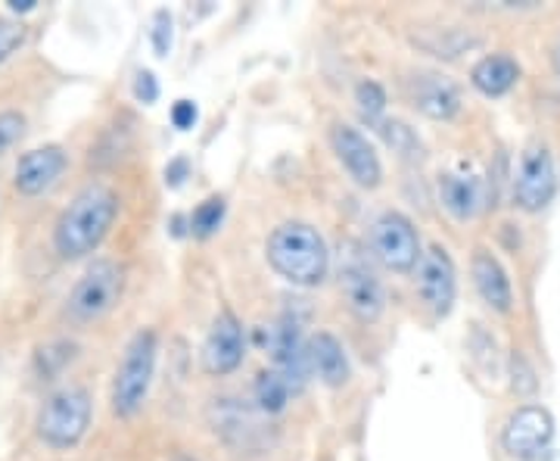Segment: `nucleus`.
Returning <instances> with one entry per match:
<instances>
[{
    "instance_id": "obj_10",
    "label": "nucleus",
    "mask_w": 560,
    "mask_h": 461,
    "mask_svg": "<svg viewBox=\"0 0 560 461\" xmlns=\"http://www.w3.org/2000/svg\"><path fill=\"white\" fill-rule=\"evenodd\" d=\"M340 290L342 300L349 306V312L364 324L381 321L386 309V293L377 278V272L368 265L361 253H346L340 262Z\"/></svg>"
},
{
    "instance_id": "obj_7",
    "label": "nucleus",
    "mask_w": 560,
    "mask_h": 461,
    "mask_svg": "<svg viewBox=\"0 0 560 461\" xmlns=\"http://www.w3.org/2000/svg\"><path fill=\"white\" fill-rule=\"evenodd\" d=\"M371 256L381 262L383 268L396 275H411L418 272L423 260V243L415 221L399 209H386L371 224Z\"/></svg>"
},
{
    "instance_id": "obj_4",
    "label": "nucleus",
    "mask_w": 560,
    "mask_h": 461,
    "mask_svg": "<svg viewBox=\"0 0 560 461\" xmlns=\"http://www.w3.org/2000/svg\"><path fill=\"white\" fill-rule=\"evenodd\" d=\"M94 424V396L81 383H62L47 393L35 415V437L54 452H69L84 442Z\"/></svg>"
},
{
    "instance_id": "obj_29",
    "label": "nucleus",
    "mask_w": 560,
    "mask_h": 461,
    "mask_svg": "<svg viewBox=\"0 0 560 461\" xmlns=\"http://www.w3.org/2000/svg\"><path fill=\"white\" fill-rule=\"evenodd\" d=\"M197 119H200V113H197V103L194 101H178L172 106V125L178 131H190L197 125Z\"/></svg>"
},
{
    "instance_id": "obj_5",
    "label": "nucleus",
    "mask_w": 560,
    "mask_h": 461,
    "mask_svg": "<svg viewBox=\"0 0 560 461\" xmlns=\"http://www.w3.org/2000/svg\"><path fill=\"white\" fill-rule=\"evenodd\" d=\"M125 293V268L116 260L97 256L84 265L79 281L66 297V312L75 324H94L106 319Z\"/></svg>"
},
{
    "instance_id": "obj_26",
    "label": "nucleus",
    "mask_w": 560,
    "mask_h": 461,
    "mask_svg": "<svg viewBox=\"0 0 560 461\" xmlns=\"http://www.w3.org/2000/svg\"><path fill=\"white\" fill-rule=\"evenodd\" d=\"M28 38L25 25L13 16H0V66L10 60L13 54H20L22 44Z\"/></svg>"
},
{
    "instance_id": "obj_28",
    "label": "nucleus",
    "mask_w": 560,
    "mask_h": 461,
    "mask_svg": "<svg viewBox=\"0 0 560 461\" xmlns=\"http://www.w3.org/2000/svg\"><path fill=\"white\" fill-rule=\"evenodd\" d=\"M135 101L143 103V106H153V103L160 101V81H156V76L150 69H140L138 76H135Z\"/></svg>"
},
{
    "instance_id": "obj_30",
    "label": "nucleus",
    "mask_w": 560,
    "mask_h": 461,
    "mask_svg": "<svg viewBox=\"0 0 560 461\" xmlns=\"http://www.w3.org/2000/svg\"><path fill=\"white\" fill-rule=\"evenodd\" d=\"M184 178H187V160L184 157H178V160H172L165 165V184L168 187H178Z\"/></svg>"
},
{
    "instance_id": "obj_27",
    "label": "nucleus",
    "mask_w": 560,
    "mask_h": 461,
    "mask_svg": "<svg viewBox=\"0 0 560 461\" xmlns=\"http://www.w3.org/2000/svg\"><path fill=\"white\" fill-rule=\"evenodd\" d=\"M511 374H514L511 387H514V393H517V396H533V393H536V387H539V381H536V371H533V365L523 359L521 353H514V356H511Z\"/></svg>"
},
{
    "instance_id": "obj_12",
    "label": "nucleus",
    "mask_w": 560,
    "mask_h": 461,
    "mask_svg": "<svg viewBox=\"0 0 560 461\" xmlns=\"http://www.w3.org/2000/svg\"><path fill=\"white\" fill-rule=\"evenodd\" d=\"M243 356H246V334L241 319L231 309H221L202 341V371L212 378H228L241 368Z\"/></svg>"
},
{
    "instance_id": "obj_11",
    "label": "nucleus",
    "mask_w": 560,
    "mask_h": 461,
    "mask_svg": "<svg viewBox=\"0 0 560 461\" xmlns=\"http://www.w3.org/2000/svg\"><path fill=\"white\" fill-rule=\"evenodd\" d=\"M268 346H271V368L293 387V393H302L308 383V374H312L308 341L302 337V321L293 312H283L278 324L271 327Z\"/></svg>"
},
{
    "instance_id": "obj_19",
    "label": "nucleus",
    "mask_w": 560,
    "mask_h": 461,
    "mask_svg": "<svg viewBox=\"0 0 560 461\" xmlns=\"http://www.w3.org/2000/svg\"><path fill=\"white\" fill-rule=\"evenodd\" d=\"M521 62L511 54H486L474 69H470V84L480 91L482 97H504L521 84Z\"/></svg>"
},
{
    "instance_id": "obj_9",
    "label": "nucleus",
    "mask_w": 560,
    "mask_h": 461,
    "mask_svg": "<svg viewBox=\"0 0 560 461\" xmlns=\"http://www.w3.org/2000/svg\"><path fill=\"white\" fill-rule=\"evenodd\" d=\"M415 284H418L420 302L430 315H436V319L452 315V309L458 302V268H455V260L445 246L430 243L423 250Z\"/></svg>"
},
{
    "instance_id": "obj_13",
    "label": "nucleus",
    "mask_w": 560,
    "mask_h": 461,
    "mask_svg": "<svg viewBox=\"0 0 560 461\" xmlns=\"http://www.w3.org/2000/svg\"><path fill=\"white\" fill-rule=\"evenodd\" d=\"M69 169V153L62 143H40L25 150L16 169H13V187L22 197H44L47 191H54Z\"/></svg>"
},
{
    "instance_id": "obj_6",
    "label": "nucleus",
    "mask_w": 560,
    "mask_h": 461,
    "mask_svg": "<svg viewBox=\"0 0 560 461\" xmlns=\"http://www.w3.org/2000/svg\"><path fill=\"white\" fill-rule=\"evenodd\" d=\"M558 197V162L545 141H529L523 147L517 172L511 178V200L526 216L545 212Z\"/></svg>"
},
{
    "instance_id": "obj_15",
    "label": "nucleus",
    "mask_w": 560,
    "mask_h": 461,
    "mask_svg": "<svg viewBox=\"0 0 560 461\" xmlns=\"http://www.w3.org/2000/svg\"><path fill=\"white\" fill-rule=\"evenodd\" d=\"M440 200L442 206L458 221H470L480 216V209L489 200V181L467 162H458L455 169L440 175Z\"/></svg>"
},
{
    "instance_id": "obj_25",
    "label": "nucleus",
    "mask_w": 560,
    "mask_h": 461,
    "mask_svg": "<svg viewBox=\"0 0 560 461\" xmlns=\"http://www.w3.org/2000/svg\"><path fill=\"white\" fill-rule=\"evenodd\" d=\"M150 44H153V50H156L160 60H165V57L172 54V47H175V20H172L168 10H156V13H153Z\"/></svg>"
},
{
    "instance_id": "obj_2",
    "label": "nucleus",
    "mask_w": 560,
    "mask_h": 461,
    "mask_svg": "<svg viewBox=\"0 0 560 461\" xmlns=\"http://www.w3.org/2000/svg\"><path fill=\"white\" fill-rule=\"evenodd\" d=\"M268 265L293 287H318L330 275V250L308 221H280L265 241Z\"/></svg>"
},
{
    "instance_id": "obj_33",
    "label": "nucleus",
    "mask_w": 560,
    "mask_h": 461,
    "mask_svg": "<svg viewBox=\"0 0 560 461\" xmlns=\"http://www.w3.org/2000/svg\"><path fill=\"white\" fill-rule=\"evenodd\" d=\"M172 461H197V459H194V456H187V452H178Z\"/></svg>"
},
{
    "instance_id": "obj_31",
    "label": "nucleus",
    "mask_w": 560,
    "mask_h": 461,
    "mask_svg": "<svg viewBox=\"0 0 560 461\" xmlns=\"http://www.w3.org/2000/svg\"><path fill=\"white\" fill-rule=\"evenodd\" d=\"M7 10L13 16H25V13H35L38 10V0H7Z\"/></svg>"
},
{
    "instance_id": "obj_14",
    "label": "nucleus",
    "mask_w": 560,
    "mask_h": 461,
    "mask_svg": "<svg viewBox=\"0 0 560 461\" xmlns=\"http://www.w3.org/2000/svg\"><path fill=\"white\" fill-rule=\"evenodd\" d=\"M330 147H334L337 160L342 162L346 175L355 181L359 187H364V191L381 187V181H383L381 157H377L374 143L368 141L355 125L337 122V125L330 128Z\"/></svg>"
},
{
    "instance_id": "obj_22",
    "label": "nucleus",
    "mask_w": 560,
    "mask_h": 461,
    "mask_svg": "<svg viewBox=\"0 0 560 461\" xmlns=\"http://www.w3.org/2000/svg\"><path fill=\"white\" fill-rule=\"evenodd\" d=\"M224 212H228V203L224 197H209V200H202L197 206V212L190 216V231H194V238H212L215 231L221 228V221H224Z\"/></svg>"
},
{
    "instance_id": "obj_24",
    "label": "nucleus",
    "mask_w": 560,
    "mask_h": 461,
    "mask_svg": "<svg viewBox=\"0 0 560 461\" xmlns=\"http://www.w3.org/2000/svg\"><path fill=\"white\" fill-rule=\"evenodd\" d=\"M355 103H359L364 119H381L386 113V91L374 79H364L355 88Z\"/></svg>"
},
{
    "instance_id": "obj_20",
    "label": "nucleus",
    "mask_w": 560,
    "mask_h": 461,
    "mask_svg": "<svg viewBox=\"0 0 560 461\" xmlns=\"http://www.w3.org/2000/svg\"><path fill=\"white\" fill-rule=\"evenodd\" d=\"M296 393H293V387L280 378L275 368H265L259 371V378L253 383V405L259 408L265 418H271V415H280L290 400H293Z\"/></svg>"
},
{
    "instance_id": "obj_16",
    "label": "nucleus",
    "mask_w": 560,
    "mask_h": 461,
    "mask_svg": "<svg viewBox=\"0 0 560 461\" xmlns=\"http://www.w3.org/2000/svg\"><path fill=\"white\" fill-rule=\"evenodd\" d=\"M405 94L408 103L427 119L448 122L460 113V88L436 72H415L411 79H405Z\"/></svg>"
},
{
    "instance_id": "obj_23",
    "label": "nucleus",
    "mask_w": 560,
    "mask_h": 461,
    "mask_svg": "<svg viewBox=\"0 0 560 461\" xmlns=\"http://www.w3.org/2000/svg\"><path fill=\"white\" fill-rule=\"evenodd\" d=\"M28 119L20 110H0V157H7L25 138Z\"/></svg>"
},
{
    "instance_id": "obj_1",
    "label": "nucleus",
    "mask_w": 560,
    "mask_h": 461,
    "mask_svg": "<svg viewBox=\"0 0 560 461\" xmlns=\"http://www.w3.org/2000/svg\"><path fill=\"white\" fill-rule=\"evenodd\" d=\"M119 212V194L103 181H88L84 187L75 191V197L62 206L60 216L54 221V231H50L54 253L62 262H79L94 256L103 241L113 234Z\"/></svg>"
},
{
    "instance_id": "obj_32",
    "label": "nucleus",
    "mask_w": 560,
    "mask_h": 461,
    "mask_svg": "<svg viewBox=\"0 0 560 461\" xmlns=\"http://www.w3.org/2000/svg\"><path fill=\"white\" fill-rule=\"evenodd\" d=\"M551 66H555V76H558L560 81V38L558 44H555V50H551Z\"/></svg>"
},
{
    "instance_id": "obj_8",
    "label": "nucleus",
    "mask_w": 560,
    "mask_h": 461,
    "mask_svg": "<svg viewBox=\"0 0 560 461\" xmlns=\"http://www.w3.org/2000/svg\"><path fill=\"white\" fill-rule=\"evenodd\" d=\"M558 424L541 402H523L501 424V449L514 461H541L551 452Z\"/></svg>"
},
{
    "instance_id": "obj_21",
    "label": "nucleus",
    "mask_w": 560,
    "mask_h": 461,
    "mask_svg": "<svg viewBox=\"0 0 560 461\" xmlns=\"http://www.w3.org/2000/svg\"><path fill=\"white\" fill-rule=\"evenodd\" d=\"M377 128H381L386 147H393L401 160H423V143L415 128H408L405 122H381Z\"/></svg>"
},
{
    "instance_id": "obj_3",
    "label": "nucleus",
    "mask_w": 560,
    "mask_h": 461,
    "mask_svg": "<svg viewBox=\"0 0 560 461\" xmlns=\"http://www.w3.org/2000/svg\"><path fill=\"white\" fill-rule=\"evenodd\" d=\"M156 359H160V334L153 327L135 331L121 349V359L109 383V405L116 418L128 422L143 408L156 378Z\"/></svg>"
},
{
    "instance_id": "obj_18",
    "label": "nucleus",
    "mask_w": 560,
    "mask_h": 461,
    "mask_svg": "<svg viewBox=\"0 0 560 461\" xmlns=\"http://www.w3.org/2000/svg\"><path fill=\"white\" fill-rule=\"evenodd\" d=\"M308 361H312V371L318 374V381L324 387H330V390H340L342 383H349V378H352V365H349V356H346V346L330 331H318L308 341Z\"/></svg>"
},
{
    "instance_id": "obj_17",
    "label": "nucleus",
    "mask_w": 560,
    "mask_h": 461,
    "mask_svg": "<svg viewBox=\"0 0 560 461\" xmlns=\"http://www.w3.org/2000/svg\"><path fill=\"white\" fill-rule=\"evenodd\" d=\"M470 278H474V287L480 293V300L499 312V315H508L514 309V284H511V275L508 268L501 265V260L486 250V246H477L474 250V260H470Z\"/></svg>"
}]
</instances>
